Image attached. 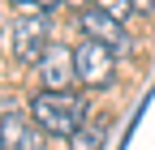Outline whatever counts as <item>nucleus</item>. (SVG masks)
I'll return each instance as SVG.
<instances>
[{
	"label": "nucleus",
	"instance_id": "nucleus-1",
	"mask_svg": "<svg viewBox=\"0 0 155 150\" xmlns=\"http://www.w3.org/2000/svg\"><path fill=\"white\" fill-rule=\"evenodd\" d=\"M30 116H35V124L48 137L69 142L78 133V124L91 116V103H86L82 90H39L30 99Z\"/></svg>",
	"mask_w": 155,
	"mask_h": 150
},
{
	"label": "nucleus",
	"instance_id": "nucleus-2",
	"mask_svg": "<svg viewBox=\"0 0 155 150\" xmlns=\"http://www.w3.org/2000/svg\"><path fill=\"white\" fill-rule=\"evenodd\" d=\"M73 77L82 90H104L116 82V56L112 47L104 43H95V39H82L73 47Z\"/></svg>",
	"mask_w": 155,
	"mask_h": 150
},
{
	"label": "nucleus",
	"instance_id": "nucleus-3",
	"mask_svg": "<svg viewBox=\"0 0 155 150\" xmlns=\"http://www.w3.org/2000/svg\"><path fill=\"white\" fill-rule=\"evenodd\" d=\"M48 22L43 17H17L13 22V39H9V47H13V60L17 64H39L43 60V52H48Z\"/></svg>",
	"mask_w": 155,
	"mask_h": 150
},
{
	"label": "nucleus",
	"instance_id": "nucleus-4",
	"mask_svg": "<svg viewBox=\"0 0 155 150\" xmlns=\"http://www.w3.org/2000/svg\"><path fill=\"white\" fill-rule=\"evenodd\" d=\"M78 30H82V39H95V43H104V47H129V34H125V26H121V17H108L104 9H95V5H86V9H78Z\"/></svg>",
	"mask_w": 155,
	"mask_h": 150
},
{
	"label": "nucleus",
	"instance_id": "nucleus-5",
	"mask_svg": "<svg viewBox=\"0 0 155 150\" xmlns=\"http://www.w3.org/2000/svg\"><path fill=\"white\" fill-rule=\"evenodd\" d=\"M0 142H5V150H43L48 133L35 124L30 111H5L0 116Z\"/></svg>",
	"mask_w": 155,
	"mask_h": 150
},
{
	"label": "nucleus",
	"instance_id": "nucleus-6",
	"mask_svg": "<svg viewBox=\"0 0 155 150\" xmlns=\"http://www.w3.org/2000/svg\"><path fill=\"white\" fill-rule=\"evenodd\" d=\"M43 90H73L78 77H73V47H61V43H48L43 60L35 64Z\"/></svg>",
	"mask_w": 155,
	"mask_h": 150
},
{
	"label": "nucleus",
	"instance_id": "nucleus-7",
	"mask_svg": "<svg viewBox=\"0 0 155 150\" xmlns=\"http://www.w3.org/2000/svg\"><path fill=\"white\" fill-rule=\"evenodd\" d=\"M108 116H86L82 124H78V133L69 137V150H99L104 137H108Z\"/></svg>",
	"mask_w": 155,
	"mask_h": 150
},
{
	"label": "nucleus",
	"instance_id": "nucleus-8",
	"mask_svg": "<svg viewBox=\"0 0 155 150\" xmlns=\"http://www.w3.org/2000/svg\"><path fill=\"white\" fill-rule=\"evenodd\" d=\"M9 5L22 13V17H43V13H56L65 0H9Z\"/></svg>",
	"mask_w": 155,
	"mask_h": 150
},
{
	"label": "nucleus",
	"instance_id": "nucleus-9",
	"mask_svg": "<svg viewBox=\"0 0 155 150\" xmlns=\"http://www.w3.org/2000/svg\"><path fill=\"white\" fill-rule=\"evenodd\" d=\"M95 9H104L108 17H129L134 9H129V0H91Z\"/></svg>",
	"mask_w": 155,
	"mask_h": 150
},
{
	"label": "nucleus",
	"instance_id": "nucleus-10",
	"mask_svg": "<svg viewBox=\"0 0 155 150\" xmlns=\"http://www.w3.org/2000/svg\"><path fill=\"white\" fill-rule=\"evenodd\" d=\"M129 9L142 13V17H151V13H155V0H129Z\"/></svg>",
	"mask_w": 155,
	"mask_h": 150
},
{
	"label": "nucleus",
	"instance_id": "nucleus-11",
	"mask_svg": "<svg viewBox=\"0 0 155 150\" xmlns=\"http://www.w3.org/2000/svg\"><path fill=\"white\" fill-rule=\"evenodd\" d=\"M65 5H73V9H86V5H91V0H65Z\"/></svg>",
	"mask_w": 155,
	"mask_h": 150
},
{
	"label": "nucleus",
	"instance_id": "nucleus-12",
	"mask_svg": "<svg viewBox=\"0 0 155 150\" xmlns=\"http://www.w3.org/2000/svg\"><path fill=\"white\" fill-rule=\"evenodd\" d=\"M0 150H5V142H0Z\"/></svg>",
	"mask_w": 155,
	"mask_h": 150
}]
</instances>
